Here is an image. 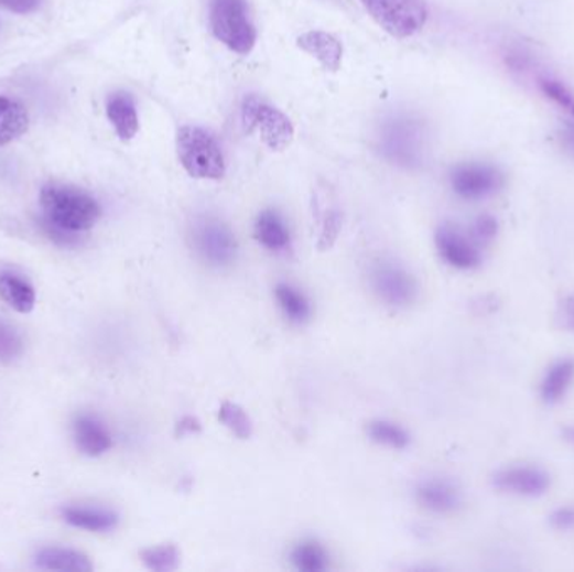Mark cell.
I'll return each mask as SVG.
<instances>
[{
  "label": "cell",
  "instance_id": "obj_1",
  "mask_svg": "<svg viewBox=\"0 0 574 572\" xmlns=\"http://www.w3.org/2000/svg\"><path fill=\"white\" fill-rule=\"evenodd\" d=\"M41 207L46 224L71 234L89 230L101 217L98 202L88 192L56 183L44 186Z\"/></svg>",
  "mask_w": 574,
  "mask_h": 572
},
{
  "label": "cell",
  "instance_id": "obj_2",
  "mask_svg": "<svg viewBox=\"0 0 574 572\" xmlns=\"http://www.w3.org/2000/svg\"><path fill=\"white\" fill-rule=\"evenodd\" d=\"M176 155L188 175L198 180H220L226 159L219 141L201 127H182L176 133Z\"/></svg>",
  "mask_w": 574,
  "mask_h": 572
},
{
  "label": "cell",
  "instance_id": "obj_3",
  "mask_svg": "<svg viewBox=\"0 0 574 572\" xmlns=\"http://www.w3.org/2000/svg\"><path fill=\"white\" fill-rule=\"evenodd\" d=\"M210 28L215 37L234 53L249 54L254 50L258 32L246 0H212Z\"/></svg>",
  "mask_w": 574,
  "mask_h": 572
},
{
  "label": "cell",
  "instance_id": "obj_4",
  "mask_svg": "<svg viewBox=\"0 0 574 572\" xmlns=\"http://www.w3.org/2000/svg\"><path fill=\"white\" fill-rule=\"evenodd\" d=\"M242 121L247 133L258 134L266 147L282 151L294 140V128L290 118L258 96L250 95L242 102Z\"/></svg>",
  "mask_w": 574,
  "mask_h": 572
},
{
  "label": "cell",
  "instance_id": "obj_5",
  "mask_svg": "<svg viewBox=\"0 0 574 572\" xmlns=\"http://www.w3.org/2000/svg\"><path fill=\"white\" fill-rule=\"evenodd\" d=\"M368 14L397 40H407L422 31L429 12L422 0H361Z\"/></svg>",
  "mask_w": 574,
  "mask_h": 572
},
{
  "label": "cell",
  "instance_id": "obj_6",
  "mask_svg": "<svg viewBox=\"0 0 574 572\" xmlns=\"http://www.w3.org/2000/svg\"><path fill=\"white\" fill-rule=\"evenodd\" d=\"M191 240L202 262L214 269L232 266L239 250L232 230L219 218H198L192 225Z\"/></svg>",
  "mask_w": 574,
  "mask_h": 572
},
{
  "label": "cell",
  "instance_id": "obj_7",
  "mask_svg": "<svg viewBox=\"0 0 574 572\" xmlns=\"http://www.w3.org/2000/svg\"><path fill=\"white\" fill-rule=\"evenodd\" d=\"M492 487L518 499H540L550 492L551 475L540 465H506L494 472Z\"/></svg>",
  "mask_w": 574,
  "mask_h": 572
},
{
  "label": "cell",
  "instance_id": "obj_8",
  "mask_svg": "<svg viewBox=\"0 0 574 572\" xmlns=\"http://www.w3.org/2000/svg\"><path fill=\"white\" fill-rule=\"evenodd\" d=\"M371 285L388 306H410L419 295V282L402 263L380 260L371 269Z\"/></svg>",
  "mask_w": 574,
  "mask_h": 572
},
{
  "label": "cell",
  "instance_id": "obj_9",
  "mask_svg": "<svg viewBox=\"0 0 574 572\" xmlns=\"http://www.w3.org/2000/svg\"><path fill=\"white\" fill-rule=\"evenodd\" d=\"M451 185L455 195L464 201H484L505 186V175L487 163H465L452 172Z\"/></svg>",
  "mask_w": 574,
  "mask_h": 572
},
{
  "label": "cell",
  "instance_id": "obj_10",
  "mask_svg": "<svg viewBox=\"0 0 574 572\" xmlns=\"http://www.w3.org/2000/svg\"><path fill=\"white\" fill-rule=\"evenodd\" d=\"M435 246L445 263L457 271H474L483 263L480 246L454 225H442L435 233Z\"/></svg>",
  "mask_w": 574,
  "mask_h": 572
},
{
  "label": "cell",
  "instance_id": "obj_11",
  "mask_svg": "<svg viewBox=\"0 0 574 572\" xmlns=\"http://www.w3.org/2000/svg\"><path fill=\"white\" fill-rule=\"evenodd\" d=\"M574 387V358L563 356L554 359L540 379L538 395L546 407H556Z\"/></svg>",
  "mask_w": 574,
  "mask_h": 572
},
{
  "label": "cell",
  "instance_id": "obj_12",
  "mask_svg": "<svg viewBox=\"0 0 574 572\" xmlns=\"http://www.w3.org/2000/svg\"><path fill=\"white\" fill-rule=\"evenodd\" d=\"M416 500L423 509L434 514H452L461 509L462 492L448 478H426L416 487Z\"/></svg>",
  "mask_w": 574,
  "mask_h": 572
},
{
  "label": "cell",
  "instance_id": "obj_13",
  "mask_svg": "<svg viewBox=\"0 0 574 572\" xmlns=\"http://www.w3.org/2000/svg\"><path fill=\"white\" fill-rule=\"evenodd\" d=\"M297 46L310 54V56L316 57L320 61L321 66L325 69L335 71L339 69L343 61V46L335 35L328 34L323 31H310L306 34L300 35L297 40Z\"/></svg>",
  "mask_w": 574,
  "mask_h": 572
},
{
  "label": "cell",
  "instance_id": "obj_14",
  "mask_svg": "<svg viewBox=\"0 0 574 572\" xmlns=\"http://www.w3.org/2000/svg\"><path fill=\"white\" fill-rule=\"evenodd\" d=\"M106 115L108 120L113 125L118 137L123 141L133 140L138 133V112L133 98L128 93H115L106 102Z\"/></svg>",
  "mask_w": 574,
  "mask_h": 572
},
{
  "label": "cell",
  "instance_id": "obj_15",
  "mask_svg": "<svg viewBox=\"0 0 574 572\" xmlns=\"http://www.w3.org/2000/svg\"><path fill=\"white\" fill-rule=\"evenodd\" d=\"M75 439L78 449L89 456L102 455L113 445L108 429L93 417H82L76 420Z\"/></svg>",
  "mask_w": 574,
  "mask_h": 572
},
{
  "label": "cell",
  "instance_id": "obj_16",
  "mask_svg": "<svg viewBox=\"0 0 574 572\" xmlns=\"http://www.w3.org/2000/svg\"><path fill=\"white\" fill-rule=\"evenodd\" d=\"M256 239L272 252H281L291 244L290 228L282 220L281 215L274 211H266L259 215L254 227Z\"/></svg>",
  "mask_w": 574,
  "mask_h": 572
},
{
  "label": "cell",
  "instance_id": "obj_17",
  "mask_svg": "<svg viewBox=\"0 0 574 572\" xmlns=\"http://www.w3.org/2000/svg\"><path fill=\"white\" fill-rule=\"evenodd\" d=\"M28 128V109L15 99L0 96V147L24 134Z\"/></svg>",
  "mask_w": 574,
  "mask_h": 572
},
{
  "label": "cell",
  "instance_id": "obj_18",
  "mask_svg": "<svg viewBox=\"0 0 574 572\" xmlns=\"http://www.w3.org/2000/svg\"><path fill=\"white\" fill-rule=\"evenodd\" d=\"M37 565L46 571L89 572L93 571L91 561L83 552L71 549H44L37 555Z\"/></svg>",
  "mask_w": 574,
  "mask_h": 572
},
{
  "label": "cell",
  "instance_id": "obj_19",
  "mask_svg": "<svg viewBox=\"0 0 574 572\" xmlns=\"http://www.w3.org/2000/svg\"><path fill=\"white\" fill-rule=\"evenodd\" d=\"M63 516L71 526L91 530V532H106V530L115 529L118 524L117 514L105 509L69 507V509L64 510Z\"/></svg>",
  "mask_w": 574,
  "mask_h": 572
},
{
  "label": "cell",
  "instance_id": "obj_20",
  "mask_svg": "<svg viewBox=\"0 0 574 572\" xmlns=\"http://www.w3.org/2000/svg\"><path fill=\"white\" fill-rule=\"evenodd\" d=\"M0 298L18 313H31L35 304V292L29 282L15 274L0 276Z\"/></svg>",
  "mask_w": 574,
  "mask_h": 572
},
{
  "label": "cell",
  "instance_id": "obj_21",
  "mask_svg": "<svg viewBox=\"0 0 574 572\" xmlns=\"http://www.w3.org/2000/svg\"><path fill=\"white\" fill-rule=\"evenodd\" d=\"M275 299H278L279 307L291 323L303 324L310 320L311 304L306 295L300 289L290 284L275 285Z\"/></svg>",
  "mask_w": 574,
  "mask_h": 572
},
{
  "label": "cell",
  "instance_id": "obj_22",
  "mask_svg": "<svg viewBox=\"0 0 574 572\" xmlns=\"http://www.w3.org/2000/svg\"><path fill=\"white\" fill-rule=\"evenodd\" d=\"M291 561L297 571L323 572L328 569L329 555L316 541H303L291 552Z\"/></svg>",
  "mask_w": 574,
  "mask_h": 572
},
{
  "label": "cell",
  "instance_id": "obj_23",
  "mask_svg": "<svg viewBox=\"0 0 574 572\" xmlns=\"http://www.w3.org/2000/svg\"><path fill=\"white\" fill-rule=\"evenodd\" d=\"M141 562L153 572H172L181 564V552L173 544L155 546L140 554Z\"/></svg>",
  "mask_w": 574,
  "mask_h": 572
},
{
  "label": "cell",
  "instance_id": "obj_24",
  "mask_svg": "<svg viewBox=\"0 0 574 572\" xmlns=\"http://www.w3.org/2000/svg\"><path fill=\"white\" fill-rule=\"evenodd\" d=\"M368 435L373 442L390 449L402 450L409 446L410 435L405 429L387 420H375L368 425Z\"/></svg>",
  "mask_w": 574,
  "mask_h": 572
},
{
  "label": "cell",
  "instance_id": "obj_25",
  "mask_svg": "<svg viewBox=\"0 0 574 572\" xmlns=\"http://www.w3.org/2000/svg\"><path fill=\"white\" fill-rule=\"evenodd\" d=\"M219 420L237 439L246 440L252 435V422L242 407L232 401H224L219 410Z\"/></svg>",
  "mask_w": 574,
  "mask_h": 572
},
{
  "label": "cell",
  "instance_id": "obj_26",
  "mask_svg": "<svg viewBox=\"0 0 574 572\" xmlns=\"http://www.w3.org/2000/svg\"><path fill=\"white\" fill-rule=\"evenodd\" d=\"M541 89H543L548 98L553 99L557 106L566 109L574 120V95L566 86L561 85L560 82H554V79H543V82H541Z\"/></svg>",
  "mask_w": 574,
  "mask_h": 572
},
{
  "label": "cell",
  "instance_id": "obj_27",
  "mask_svg": "<svg viewBox=\"0 0 574 572\" xmlns=\"http://www.w3.org/2000/svg\"><path fill=\"white\" fill-rule=\"evenodd\" d=\"M22 341L8 324L0 321V361H11L21 353Z\"/></svg>",
  "mask_w": 574,
  "mask_h": 572
},
{
  "label": "cell",
  "instance_id": "obj_28",
  "mask_svg": "<svg viewBox=\"0 0 574 572\" xmlns=\"http://www.w3.org/2000/svg\"><path fill=\"white\" fill-rule=\"evenodd\" d=\"M499 233V224L492 215H480L473 225V239L476 240L479 246H486V244L492 242Z\"/></svg>",
  "mask_w": 574,
  "mask_h": 572
},
{
  "label": "cell",
  "instance_id": "obj_29",
  "mask_svg": "<svg viewBox=\"0 0 574 572\" xmlns=\"http://www.w3.org/2000/svg\"><path fill=\"white\" fill-rule=\"evenodd\" d=\"M556 320L561 330L574 336V291L566 292L557 302Z\"/></svg>",
  "mask_w": 574,
  "mask_h": 572
},
{
  "label": "cell",
  "instance_id": "obj_30",
  "mask_svg": "<svg viewBox=\"0 0 574 572\" xmlns=\"http://www.w3.org/2000/svg\"><path fill=\"white\" fill-rule=\"evenodd\" d=\"M550 526L557 532L574 530V506H560L550 514Z\"/></svg>",
  "mask_w": 574,
  "mask_h": 572
},
{
  "label": "cell",
  "instance_id": "obj_31",
  "mask_svg": "<svg viewBox=\"0 0 574 572\" xmlns=\"http://www.w3.org/2000/svg\"><path fill=\"white\" fill-rule=\"evenodd\" d=\"M0 6L18 14H29L40 9L41 0H0Z\"/></svg>",
  "mask_w": 574,
  "mask_h": 572
},
{
  "label": "cell",
  "instance_id": "obj_32",
  "mask_svg": "<svg viewBox=\"0 0 574 572\" xmlns=\"http://www.w3.org/2000/svg\"><path fill=\"white\" fill-rule=\"evenodd\" d=\"M563 439L574 449V425L564 427Z\"/></svg>",
  "mask_w": 574,
  "mask_h": 572
}]
</instances>
